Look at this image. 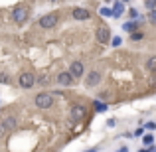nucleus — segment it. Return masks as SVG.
Here are the masks:
<instances>
[{"instance_id": "obj_1", "label": "nucleus", "mask_w": 156, "mask_h": 152, "mask_svg": "<svg viewBox=\"0 0 156 152\" xmlns=\"http://www.w3.org/2000/svg\"><path fill=\"white\" fill-rule=\"evenodd\" d=\"M34 103H36V107L38 109H50V107L53 105V95L51 93H38L36 95V99H34Z\"/></svg>"}, {"instance_id": "obj_2", "label": "nucleus", "mask_w": 156, "mask_h": 152, "mask_svg": "<svg viewBox=\"0 0 156 152\" xmlns=\"http://www.w3.org/2000/svg\"><path fill=\"white\" fill-rule=\"evenodd\" d=\"M28 16H30V12H28L26 6H16L14 12H12V20H14L16 24H24L28 20Z\"/></svg>"}, {"instance_id": "obj_3", "label": "nucleus", "mask_w": 156, "mask_h": 152, "mask_svg": "<svg viewBox=\"0 0 156 152\" xmlns=\"http://www.w3.org/2000/svg\"><path fill=\"white\" fill-rule=\"evenodd\" d=\"M95 38H97V42H99V44H109L111 40H113V36H111V30H109V26H101V28H97V32H95Z\"/></svg>"}, {"instance_id": "obj_4", "label": "nucleus", "mask_w": 156, "mask_h": 152, "mask_svg": "<svg viewBox=\"0 0 156 152\" xmlns=\"http://www.w3.org/2000/svg\"><path fill=\"white\" fill-rule=\"evenodd\" d=\"M59 22V16L55 14V12H51V14H46V16H42V18H40V26L42 28H53L55 26V24Z\"/></svg>"}, {"instance_id": "obj_5", "label": "nucleus", "mask_w": 156, "mask_h": 152, "mask_svg": "<svg viewBox=\"0 0 156 152\" xmlns=\"http://www.w3.org/2000/svg\"><path fill=\"white\" fill-rule=\"evenodd\" d=\"M18 83H20V87H22V89H30V87H34V83H36L34 73H30V71L22 73V75L18 77Z\"/></svg>"}, {"instance_id": "obj_6", "label": "nucleus", "mask_w": 156, "mask_h": 152, "mask_svg": "<svg viewBox=\"0 0 156 152\" xmlns=\"http://www.w3.org/2000/svg\"><path fill=\"white\" fill-rule=\"evenodd\" d=\"M101 71H91V73H87V77H85V85L87 87H95V85H99L101 83Z\"/></svg>"}, {"instance_id": "obj_7", "label": "nucleus", "mask_w": 156, "mask_h": 152, "mask_svg": "<svg viewBox=\"0 0 156 152\" xmlns=\"http://www.w3.org/2000/svg\"><path fill=\"white\" fill-rule=\"evenodd\" d=\"M83 71H85V67H83V63H81V61H73V63L69 65V73L73 75V79L83 77Z\"/></svg>"}, {"instance_id": "obj_8", "label": "nucleus", "mask_w": 156, "mask_h": 152, "mask_svg": "<svg viewBox=\"0 0 156 152\" xmlns=\"http://www.w3.org/2000/svg\"><path fill=\"white\" fill-rule=\"evenodd\" d=\"M85 115H87V109H85L83 105H73L71 107V118L81 121V118H85Z\"/></svg>"}, {"instance_id": "obj_9", "label": "nucleus", "mask_w": 156, "mask_h": 152, "mask_svg": "<svg viewBox=\"0 0 156 152\" xmlns=\"http://www.w3.org/2000/svg\"><path fill=\"white\" fill-rule=\"evenodd\" d=\"M73 81H75V79H73V75H71L69 71H61L59 75H57V83L63 85V87H69V85H71Z\"/></svg>"}, {"instance_id": "obj_10", "label": "nucleus", "mask_w": 156, "mask_h": 152, "mask_svg": "<svg viewBox=\"0 0 156 152\" xmlns=\"http://www.w3.org/2000/svg\"><path fill=\"white\" fill-rule=\"evenodd\" d=\"M73 18L75 20H89L91 18V12L87 10V8H73Z\"/></svg>"}, {"instance_id": "obj_11", "label": "nucleus", "mask_w": 156, "mask_h": 152, "mask_svg": "<svg viewBox=\"0 0 156 152\" xmlns=\"http://www.w3.org/2000/svg\"><path fill=\"white\" fill-rule=\"evenodd\" d=\"M2 126L6 129V133H8V130H14L16 129V117H6L2 121Z\"/></svg>"}, {"instance_id": "obj_12", "label": "nucleus", "mask_w": 156, "mask_h": 152, "mask_svg": "<svg viewBox=\"0 0 156 152\" xmlns=\"http://www.w3.org/2000/svg\"><path fill=\"white\" fill-rule=\"evenodd\" d=\"M122 30L129 32V34H133V32H138V22H136V20H130V22L122 24Z\"/></svg>"}, {"instance_id": "obj_13", "label": "nucleus", "mask_w": 156, "mask_h": 152, "mask_svg": "<svg viewBox=\"0 0 156 152\" xmlns=\"http://www.w3.org/2000/svg\"><path fill=\"white\" fill-rule=\"evenodd\" d=\"M113 8H115V10H113V16H117V18L122 14V12H125V4H122V2H115Z\"/></svg>"}, {"instance_id": "obj_14", "label": "nucleus", "mask_w": 156, "mask_h": 152, "mask_svg": "<svg viewBox=\"0 0 156 152\" xmlns=\"http://www.w3.org/2000/svg\"><path fill=\"white\" fill-rule=\"evenodd\" d=\"M146 69L148 71H156V55H150L146 59Z\"/></svg>"}, {"instance_id": "obj_15", "label": "nucleus", "mask_w": 156, "mask_h": 152, "mask_svg": "<svg viewBox=\"0 0 156 152\" xmlns=\"http://www.w3.org/2000/svg\"><path fill=\"white\" fill-rule=\"evenodd\" d=\"M95 111H97V113H105V111H107V103L95 101Z\"/></svg>"}, {"instance_id": "obj_16", "label": "nucleus", "mask_w": 156, "mask_h": 152, "mask_svg": "<svg viewBox=\"0 0 156 152\" xmlns=\"http://www.w3.org/2000/svg\"><path fill=\"white\" fill-rule=\"evenodd\" d=\"M121 44H122V38H121V36H115V38L111 40V46H113V48H119Z\"/></svg>"}, {"instance_id": "obj_17", "label": "nucleus", "mask_w": 156, "mask_h": 152, "mask_svg": "<svg viewBox=\"0 0 156 152\" xmlns=\"http://www.w3.org/2000/svg\"><path fill=\"white\" fill-rule=\"evenodd\" d=\"M142 142H144L146 146H150L154 142V136H152V134H144V136H142Z\"/></svg>"}, {"instance_id": "obj_18", "label": "nucleus", "mask_w": 156, "mask_h": 152, "mask_svg": "<svg viewBox=\"0 0 156 152\" xmlns=\"http://www.w3.org/2000/svg\"><path fill=\"white\" fill-rule=\"evenodd\" d=\"M130 40H133V42H140L142 40V32H133V34H130Z\"/></svg>"}, {"instance_id": "obj_19", "label": "nucleus", "mask_w": 156, "mask_h": 152, "mask_svg": "<svg viewBox=\"0 0 156 152\" xmlns=\"http://www.w3.org/2000/svg\"><path fill=\"white\" fill-rule=\"evenodd\" d=\"M148 22L150 24H156V10H150L148 12Z\"/></svg>"}, {"instance_id": "obj_20", "label": "nucleus", "mask_w": 156, "mask_h": 152, "mask_svg": "<svg viewBox=\"0 0 156 152\" xmlns=\"http://www.w3.org/2000/svg\"><path fill=\"white\" fill-rule=\"evenodd\" d=\"M101 16H107V18H109V16H113V10H111V8H101Z\"/></svg>"}, {"instance_id": "obj_21", "label": "nucleus", "mask_w": 156, "mask_h": 152, "mask_svg": "<svg viewBox=\"0 0 156 152\" xmlns=\"http://www.w3.org/2000/svg\"><path fill=\"white\" fill-rule=\"evenodd\" d=\"M146 2V8L148 10H156V0H144Z\"/></svg>"}, {"instance_id": "obj_22", "label": "nucleus", "mask_w": 156, "mask_h": 152, "mask_svg": "<svg viewBox=\"0 0 156 152\" xmlns=\"http://www.w3.org/2000/svg\"><path fill=\"white\" fill-rule=\"evenodd\" d=\"M146 130H156V122L154 121H150V122H146V126H144Z\"/></svg>"}, {"instance_id": "obj_23", "label": "nucleus", "mask_w": 156, "mask_h": 152, "mask_svg": "<svg viewBox=\"0 0 156 152\" xmlns=\"http://www.w3.org/2000/svg\"><path fill=\"white\" fill-rule=\"evenodd\" d=\"M142 134H144V129H142V126H138V129L133 133V136H142Z\"/></svg>"}, {"instance_id": "obj_24", "label": "nucleus", "mask_w": 156, "mask_h": 152, "mask_svg": "<svg viewBox=\"0 0 156 152\" xmlns=\"http://www.w3.org/2000/svg\"><path fill=\"white\" fill-rule=\"evenodd\" d=\"M130 18H133V20H140V16H138V10H134V8H133V10H130Z\"/></svg>"}, {"instance_id": "obj_25", "label": "nucleus", "mask_w": 156, "mask_h": 152, "mask_svg": "<svg viewBox=\"0 0 156 152\" xmlns=\"http://www.w3.org/2000/svg\"><path fill=\"white\" fill-rule=\"evenodd\" d=\"M38 81H40V83H42V85H46V83H48V81H50V79H48V77H46V75H42V77H40V79H38Z\"/></svg>"}, {"instance_id": "obj_26", "label": "nucleus", "mask_w": 156, "mask_h": 152, "mask_svg": "<svg viewBox=\"0 0 156 152\" xmlns=\"http://www.w3.org/2000/svg\"><path fill=\"white\" fill-rule=\"evenodd\" d=\"M8 81H10V79H8V75H0V83H8Z\"/></svg>"}, {"instance_id": "obj_27", "label": "nucleus", "mask_w": 156, "mask_h": 152, "mask_svg": "<svg viewBox=\"0 0 156 152\" xmlns=\"http://www.w3.org/2000/svg\"><path fill=\"white\" fill-rule=\"evenodd\" d=\"M4 134H6V129H4L2 122H0V136H4Z\"/></svg>"}, {"instance_id": "obj_28", "label": "nucleus", "mask_w": 156, "mask_h": 152, "mask_svg": "<svg viewBox=\"0 0 156 152\" xmlns=\"http://www.w3.org/2000/svg\"><path fill=\"white\" fill-rule=\"evenodd\" d=\"M117 152H129V148H126V146H122V148H119Z\"/></svg>"}, {"instance_id": "obj_29", "label": "nucleus", "mask_w": 156, "mask_h": 152, "mask_svg": "<svg viewBox=\"0 0 156 152\" xmlns=\"http://www.w3.org/2000/svg\"><path fill=\"white\" fill-rule=\"evenodd\" d=\"M140 152H150V148H144V150H140Z\"/></svg>"}, {"instance_id": "obj_30", "label": "nucleus", "mask_w": 156, "mask_h": 152, "mask_svg": "<svg viewBox=\"0 0 156 152\" xmlns=\"http://www.w3.org/2000/svg\"><path fill=\"white\" fill-rule=\"evenodd\" d=\"M87 152H97V150H95V148H91V150H87Z\"/></svg>"}, {"instance_id": "obj_31", "label": "nucleus", "mask_w": 156, "mask_h": 152, "mask_svg": "<svg viewBox=\"0 0 156 152\" xmlns=\"http://www.w3.org/2000/svg\"><path fill=\"white\" fill-rule=\"evenodd\" d=\"M150 152H156V148H150Z\"/></svg>"}, {"instance_id": "obj_32", "label": "nucleus", "mask_w": 156, "mask_h": 152, "mask_svg": "<svg viewBox=\"0 0 156 152\" xmlns=\"http://www.w3.org/2000/svg\"><path fill=\"white\" fill-rule=\"evenodd\" d=\"M105 2H113V0H105Z\"/></svg>"}, {"instance_id": "obj_33", "label": "nucleus", "mask_w": 156, "mask_h": 152, "mask_svg": "<svg viewBox=\"0 0 156 152\" xmlns=\"http://www.w3.org/2000/svg\"><path fill=\"white\" fill-rule=\"evenodd\" d=\"M122 2H126V0H122Z\"/></svg>"}]
</instances>
